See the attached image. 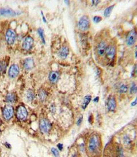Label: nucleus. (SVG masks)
<instances>
[{
    "label": "nucleus",
    "instance_id": "nucleus-1",
    "mask_svg": "<svg viewBox=\"0 0 137 157\" xmlns=\"http://www.w3.org/2000/svg\"><path fill=\"white\" fill-rule=\"evenodd\" d=\"M78 26L79 30L84 31L87 30L90 27V20L87 16H82L79 20Z\"/></svg>",
    "mask_w": 137,
    "mask_h": 157
},
{
    "label": "nucleus",
    "instance_id": "nucleus-2",
    "mask_svg": "<svg viewBox=\"0 0 137 157\" xmlns=\"http://www.w3.org/2000/svg\"><path fill=\"white\" fill-rule=\"evenodd\" d=\"M98 145V139L96 135H93L90 138L88 148L90 152H93L97 149Z\"/></svg>",
    "mask_w": 137,
    "mask_h": 157
},
{
    "label": "nucleus",
    "instance_id": "nucleus-3",
    "mask_svg": "<svg viewBox=\"0 0 137 157\" xmlns=\"http://www.w3.org/2000/svg\"><path fill=\"white\" fill-rule=\"evenodd\" d=\"M16 36L14 31L9 29L6 32L5 39H6V42L8 44H14L16 41Z\"/></svg>",
    "mask_w": 137,
    "mask_h": 157
},
{
    "label": "nucleus",
    "instance_id": "nucleus-4",
    "mask_svg": "<svg viewBox=\"0 0 137 157\" xmlns=\"http://www.w3.org/2000/svg\"><path fill=\"white\" fill-rule=\"evenodd\" d=\"M39 126L41 131L44 133H48L51 128V125L50 122L45 118H43L40 120Z\"/></svg>",
    "mask_w": 137,
    "mask_h": 157
},
{
    "label": "nucleus",
    "instance_id": "nucleus-5",
    "mask_svg": "<svg viewBox=\"0 0 137 157\" xmlns=\"http://www.w3.org/2000/svg\"><path fill=\"white\" fill-rule=\"evenodd\" d=\"M136 39H137V33L135 30H133L130 32L128 36L127 37V44L128 46H132L135 43Z\"/></svg>",
    "mask_w": 137,
    "mask_h": 157
},
{
    "label": "nucleus",
    "instance_id": "nucleus-6",
    "mask_svg": "<svg viewBox=\"0 0 137 157\" xmlns=\"http://www.w3.org/2000/svg\"><path fill=\"white\" fill-rule=\"evenodd\" d=\"M16 116L20 120H24L26 118L27 112L26 108L24 106H20L18 108L16 112Z\"/></svg>",
    "mask_w": 137,
    "mask_h": 157
},
{
    "label": "nucleus",
    "instance_id": "nucleus-7",
    "mask_svg": "<svg viewBox=\"0 0 137 157\" xmlns=\"http://www.w3.org/2000/svg\"><path fill=\"white\" fill-rule=\"evenodd\" d=\"M13 112H14L13 108L12 106L11 105L6 106L3 111V115L4 118L7 120H10L13 116Z\"/></svg>",
    "mask_w": 137,
    "mask_h": 157
},
{
    "label": "nucleus",
    "instance_id": "nucleus-8",
    "mask_svg": "<svg viewBox=\"0 0 137 157\" xmlns=\"http://www.w3.org/2000/svg\"><path fill=\"white\" fill-rule=\"evenodd\" d=\"M33 44V38L31 37H27L24 41L22 44V47L24 49L26 50H29L32 47Z\"/></svg>",
    "mask_w": 137,
    "mask_h": 157
},
{
    "label": "nucleus",
    "instance_id": "nucleus-9",
    "mask_svg": "<svg viewBox=\"0 0 137 157\" xmlns=\"http://www.w3.org/2000/svg\"><path fill=\"white\" fill-rule=\"evenodd\" d=\"M19 73V68L16 64H13L9 68L8 74L11 78H15Z\"/></svg>",
    "mask_w": 137,
    "mask_h": 157
},
{
    "label": "nucleus",
    "instance_id": "nucleus-10",
    "mask_svg": "<svg viewBox=\"0 0 137 157\" xmlns=\"http://www.w3.org/2000/svg\"><path fill=\"white\" fill-rule=\"evenodd\" d=\"M106 53L108 58L109 59H113L116 53V47L112 45L108 46L106 49Z\"/></svg>",
    "mask_w": 137,
    "mask_h": 157
},
{
    "label": "nucleus",
    "instance_id": "nucleus-11",
    "mask_svg": "<svg viewBox=\"0 0 137 157\" xmlns=\"http://www.w3.org/2000/svg\"><path fill=\"white\" fill-rule=\"evenodd\" d=\"M0 14L3 16H15L17 15V13L8 8H2L0 10Z\"/></svg>",
    "mask_w": 137,
    "mask_h": 157
},
{
    "label": "nucleus",
    "instance_id": "nucleus-12",
    "mask_svg": "<svg viewBox=\"0 0 137 157\" xmlns=\"http://www.w3.org/2000/svg\"><path fill=\"white\" fill-rule=\"evenodd\" d=\"M24 66L26 70H31L35 67L33 60L31 58H27L24 62Z\"/></svg>",
    "mask_w": 137,
    "mask_h": 157
},
{
    "label": "nucleus",
    "instance_id": "nucleus-13",
    "mask_svg": "<svg viewBox=\"0 0 137 157\" xmlns=\"http://www.w3.org/2000/svg\"><path fill=\"white\" fill-rule=\"evenodd\" d=\"M106 45L104 42H101L97 47V52L100 56H103L106 53Z\"/></svg>",
    "mask_w": 137,
    "mask_h": 157
},
{
    "label": "nucleus",
    "instance_id": "nucleus-14",
    "mask_svg": "<svg viewBox=\"0 0 137 157\" xmlns=\"http://www.w3.org/2000/svg\"><path fill=\"white\" fill-rule=\"evenodd\" d=\"M116 101L115 98L113 97H111L107 103V109L108 110L113 111L116 108Z\"/></svg>",
    "mask_w": 137,
    "mask_h": 157
},
{
    "label": "nucleus",
    "instance_id": "nucleus-15",
    "mask_svg": "<svg viewBox=\"0 0 137 157\" xmlns=\"http://www.w3.org/2000/svg\"><path fill=\"white\" fill-rule=\"evenodd\" d=\"M69 53V49L68 47L64 46L60 49L58 52V55L60 58H67Z\"/></svg>",
    "mask_w": 137,
    "mask_h": 157
},
{
    "label": "nucleus",
    "instance_id": "nucleus-16",
    "mask_svg": "<svg viewBox=\"0 0 137 157\" xmlns=\"http://www.w3.org/2000/svg\"><path fill=\"white\" fill-rule=\"evenodd\" d=\"M49 78L52 83H55L58 81V78H59V74L57 72H55V71L52 72L49 74Z\"/></svg>",
    "mask_w": 137,
    "mask_h": 157
},
{
    "label": "nucleus",
    "instance_id": "nucleus-17",
    "mask_svg": "<svg viewBox=\"0 0 137 157\" xmlns=\"http://www.w3.org/2000/svg\"><path fill=\"white\" fill-rule=\"evenodd\" d=\"M91 100V96L90 95H86L84 97V101L82 105V108L83 109H85L87 107V106L90 103Z\"/></svg>",
    "mask_w": 137,
    "mask_h": 157
},
{
    "label": "nucleus",
    "instance_id": "nucleus-18",
    "mask_svg": "<svg viewBox=\"0 0 137 157\" xmlns=\"http://www.w3.org/2000/svg\"><path fill=\"white\" fill-rule=\"evenodd\" d=\"M16 100V96L14 93H9L6 96V102L8 103H14Z\"/></svg>",
    "mask_w": 137,
    "mask_h": 157
},
{
    "label": "nucleus",
    "instance_id": "nucleus-19",
    "mask_svg": "<svg viewBox=\"0 0 137 157\" xmlns=\"http://www.w3.org/2000/svg\"><path fill=\"white\" fill-rule=\"evenodd\" d=\"M114 7V5H111L108 7H107L105 9L104 12V16H106V17H108L109 16L111 15V12L113 9V7Z\"/></svg>",
    "mask_w": 137,
    "mask_h": 157
},
{
    "label": "nucleus",
    "instance_id": "nucleus-20",
    "mask_svg": "<svg viewBox=\"0 0 137 157\" xmlns=\"http://www.w3.org/2000/svg\"><path fill=\"white\" fill-rule=\"evenodd\" d=\"M7 68V64L5 63V61H2L0 62V72L1 73H4L5 71V69Z\"/></svg>",
    "mask_w": 137,
    "mask_h": 157
},
{
    "label": "nucleus",
    "instance_id": "nucleus-21",
    "mask_svg": "<svg viewBox=\"0 0 137 157\" xmlns=\"http://www.w3.org/2000/svg\"><path fill=\"white\" fill-rule=\"evenodd\" d=\"M128 90V87L126 85L123 84L120 86L119 91L120 93H126Z\"/></svg>",
    "mask_w": 137,
    "mask_h": 157
},
{
    "label": "nucleus",
    "instance_id": "nucleus-22",
    "mask_svg": "<svg viewBox=\"0 0 137 157\" xmlns=\"http://www.w3.org/2000/svg\"><path fill=\"white\" fill-rule=\"evenodd\" d=\"M38 33L39 35V36L42 39V41L43 43L44 44H45V39H44V33H43V30L41 28H39L38 30Z\"/></svg>",
    "mask_w": 137,
    "mask_h": 157
},
{
    "label": "nucleus",
    "instance_id": "nucleus-23",
    "mask_svg": "<svg viewBox=\"0 0 137 157\" xmlns=\"http://www.w3.org/2000/svg\"><path fill=\"white\" fill-rule=\"evenodd\" d=\"M136 92H137V86L136 84L133 83L130 89V93L133 94V93H135Z\"/></svg>",
    "mask_w": 137,
    "mask_h": 157
},
{
    "label": "nucleus",
    "instance_id": "nucleus-24",
    "mask_svg": "<svg viewBox=\"0 0 137 157\" xmlns=\"http://www.w3.org/2000/svg\"><path fill=\"white\" fill-rule=\"evenodd\" d=\"M33 98V94L31 91H29L27 94V98L28 100H32Z\"/></svg>",
    "mask_w": 137,
    "mask_h": 157
},
{
    "label": "nucleus",
    "instance_id": "nucleus-25",
    "mask_svg": "<svg viewBox=\"0 0 137 157\" xmlns=\"http://www.w3.org/2000/svg\"><path fill=\"white\" fill-rule=\"evenodd\" d=\"M46 96H47V94L45 93V91H41L39 93V98L41 99L42 100L45 99Z\"/></svg>",
    "mask_w": 137,
    "mask_h": 157
},
{
    "label": "nucleus",
    "instance_id": "nucleus-26",
    "mask_svg": "<svg viewBox=\"0 0 137 157\" xmlns=\"http://www.w3.org/2000/svg\"><path fill=\"white\" fill-rule=\"evenodd\" d=\"M52 152L53 153V154L56 157H59V152L57 149L55 148H52Z\"/></svg>",
    "mask_w": 137,
    "mask_h": 157
},
{
    "label": "nucleus",
    "instance_id": "nucleus-27",
    "mask_svg": "<svg viewBox=\"0 0 137 157\" xmlns=\"http://www.w3.org/2000/svg\"><path fill=\"white\" fill-rule=\"evenodd\" d=\"M117 157H123V150H122V148H118V150H117Z\"/></svg>",
    "mask_w": 137,
    "mask_h": 157
},
{
    "label": "nucleus",
    "instance_id": "nucleus-28",
    "mask_svg": "<svg viewBox=\"0 0 137 157\" xmlns=\"http://www.w3.org/2000/svg\"><path fill=\"white\" fill-rule=\"evenodd\" d=\"M102 18L100 16H96L94 17V21L96 23H97V22H100L101 20H102Z\"/></svg>",
    "mask_w": 137,
    "mask_h": 157
},
{
    "label": "nucleus",
    "instance_id": "nucleus-29",
    "mask_svg": "<svg viewBox=\"0 0 137 157\" xmlns=\"http://www.w3.org/2000/svg\"><path fill=\"white\" fill-rule=\"evenodd\" d=\"M82 120H83V116L81 115L80 117H79V118H78V120L77 121V125H78V126L81 124V122H82Z\"/></svg>",
    "mask_w": 137,
    "mask_h": 157
},
{
    "label": "nucleus",
    "instance_id": "nucleus-30",
    "mask_svg": "<svg viewBox=\"0 0 137 157\" xmlns=\"http://www.w3.org/2000/svg\"><path fill=\"white\" fill-rule=\"evenodd\" d=\"M58 148L60 150H62V148H63V145L62 144H61V143H59L58 145Z\"/></svg>",
    "mask_w": 137,
    "mask_h": 157
},
{
    "label": "nucleus",
    "instance_id": "nucleus-31",
    "mask_svg": "<svg viewBox=\"0 0 137 157\" xmlns=\"http://www.w3.org/2000/svg\"><path fill=\"white\" fill-rule=\"evenodd\" d=\"M136 104H137V98L136 99L135 101H134L133 103H132V104H131V105H132V106H134L135 105H136Z\"/></svg>",
    "mask_w": 137,
    "mask_h": 157
},
{
    "label": "nucleus",
    "instance_id": "nucleus-32",
    "mask_svg": "<svg viewBox=\"0 0 137 157\" xmlns=\"http://www.w3.org/2000/svg\"><path fill=\"white\" fill-rule=\"evenodd\" d=\"M98 100V97H96L95 99L94 100V101L95 102H97Z\"/></svg>",
    "mask_w": 137,
    "mask_h": 157
},
{
    "label": "nucleus",
    "instance_id": "nucleus-33",
    "mask_svg": "<svg viewBox=\"0 0 137 157\" xmlns=\"http://www.w3.org/2000/svg\"><path fill=\"white\" fill-rule=\"evenodd\" d=\"M135 57L137 58V50L135 51Z\"/></svg>",
    "mask_w": 137,
    "mask_h": 157
}]
</instances>
